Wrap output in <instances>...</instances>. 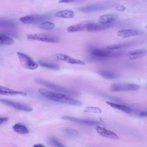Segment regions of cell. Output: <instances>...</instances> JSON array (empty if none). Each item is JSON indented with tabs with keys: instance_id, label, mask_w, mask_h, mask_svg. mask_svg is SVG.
<instances>
[{
	"instance_id": "1",
	"label": "cell",
	"mask_w": 147,
	"mask_h": 147,
	"mask_svg": "<svg viewBox=\"0 0 147 147\" xmlns=\"http://www.w3.org/2000/svg\"><path fill=\"white\" fill-rule=\"evenodd\" d=\"M38 91L41 95L46 98L57 102L78 107L82 105V103L80 101L65 94L52 92L42 88H39Z\"/></svg>"
},
{
	"instance_id": "2",
	"label": "cell",
	"mask_w": 147,
	"mask_h": 147,
	"mask_svg": "<svg viewBox=\"0 0 147 147\" xmlns=\"http://www.w3.org/2000/svg\"><path fill=\"white\" fill-rule=\"evenodd\" d=\"M34 81L37 84L45 86L56 91L72 96L78 97L81 95V93L78 92L65 88L40 78H36Z\"/></svg>"
},
{
	"instance_id": "3",
	"label": "cell",
	"mask_w": 147,
	"mask_h": 147,
	"mask_svg": "<svg viewBox=\"0 0 147 147\" xmlns=\"http://www.w3.org/2000/svg\"><path fill=\"white\" fill-rule=\"evenodd\" d=\"M27 38L30 39L53 43H59L61 40L60 38L58 36L47 33L29 34L27 35Z\"/></svg>"
},
{
	"instance_id": "4",
	"label": "cell",
	"mask_w": 147,
	"mask_h": 147,
	"mask_svg": "<svg viewBox=\"0 0 147 147\" xmlns=\"http://www.w3.org/2000/svg\"><path fill=\"white\" fill-rule=\"evenodd\" d=\"M17 54L21 64L25 68L34 70L38 68V63L28 55L20 52H17Z\"/></svg>"
},
{
	"instance_id": "5",
	"label": "cell",
	"mask_w": 147,
	"mask_h": 147,
	"mask_svg": "<svg viewBox=\"0 0 147 147\" xmlns=\"http://www.w3.org/2000/svg\"><path fill=\"white\" fill-rule=\"evenodd\" d=\"M92 54L95 56L102 57H117L123 56L124 52L122 51H114L107 49H93Z\"/></svg>"
},
{
	"instance_id": "6",
	"label": "cell",
	"mask_w": 147,
	"mask_h": 147,
	"mask_svg": "<svg viewBox=\"0 0 147 147\" xmlns=\"http://www.w3.org/2000/svg\"><path fill=\"white\" fill-rule=\"evenodd\" d=\"M47 18L48 16L46 15L34 14L20 18L19 20L24 24H32L42 22Z\"/></svg>"
},
{
	"instance_id": "7",
	"label": "cell",
	"mask_w": 147,
	"mask_h": 147,
	"mask_svg": "<svg viewBox=\"0 0 147 147\" xmlns=\"http://www.w3.org/2000/svg\"><path fill=\"white\" fill-rule=\"evenodd\" d=\"M0 101L3 104L18 110L26 112H30L32 111V109L31 107L22 103L15 102L5 99H0Z\"/></svg>"
},
{
	"instance_id": "8",
	"label": "cell",
	"mask_w": 147,
	"mask_h": 147,
	"mask_svg": "<svg viewBox=\"0 0 147 147\" xmlns=\"http://www.w3.org/2000/svg\"><path fill=\"white\" fill-rule=\"evenodd\" d=\"M52 57L56 59L65 61L72 64L84 65L86 63L81 60L75 59L67 55L60 53L53 55Z\"/></svg>"
},
{
	"instance_id": "9",
	"label": "cell",
	"mask_w": 147,
	"mask_h": 147,
	"mask_svg": "<svg viewBox=\"0 0 147 147\" xmlns=\"http://www.w3.org/2000/svg\"><path fill=\"white\" fill-rule=\"evenodd\" d=\"M61 119L68 120L78 123L87 125H100L101 123L100 121L93 120L83 119L74 118L67 115H63L61 117Z\"/></svg>"
},
{
	"instance_id": "10",
	"label": "cell",
	"mask_w": 147,
	"mask_h": 147,
	"mask_svg": "<svg viewBox=\"0 0 147 147\" xmlns=\"http://www.w3.org/2000/svg\"><path fill=\"white\" fill-rule=\"evenodd\" d=\"M112 23L104 24L100 23H89L85 24V30L88 31H101L109 28Z\"/></svg>"
},
{
	"instance_id": "11",
	"label": "cell",
	"mask_w": 147,
	"mask_h": 147,
	"mask_svg": "<svg viewBox=\"0 0 147 147\" xmlns=\"http://www.w3.org/2000/svg\"><path fill=\"white\" fill-rule=\"evenodd\" d=\"M107 7L103 5H93L79 8L78 10L84 13H91L106 9Z\"/></svg>"
},
{
	"instance_id": "12",
	"label": "cell",
	"mask_w": 147,
	"mask_h": 147,
	"mask_svg": "<svg viewBox=\"0 0 147 147\" xmlns=\"http://www.w3.org/2000/svg\"><path fill=\"white\" fill-rule=\"evenodd\" d=\"M95 129L97 133L102 136L115 140H117L119 138L116 134L111 131L99 126H97Z\"/></svg>"
},
{
	"instance_id": "13",
	"label": "cell",
	"mask_w": 147,
	"mask_h": 147,
	"mask_svg": "<svg viewBox=\"0 0 147 147\" xmlns=\"http://www.w3.org/2000/svg\"><path fill=\"white\" fill-rule=\"evenodd\" d=\"M140 33V31L137 29H125L118 31L117 35L122 38H125L139 35Z\"/></svg>"
},
{
	"instance_id": "14",
	"label": "cell",
	"mask_w": 147,
	"mask_h": 147,
	"mask_svg": "<svg viewBox=\"0 0 147 147\" xmlns=\"http://www.w3.org/2000/svg\"><path fill=\"white\" fill-rule=\"evenodd\" d=\"M0 94L6 95H20L26 96V93L22 91L14 90L0 86Z\"/></svg>"
},
{
	"instance_id": "15",
	"label": "cell",
	"mask_w": 147,
	"mask_h": 147,
	"mask_svg": "<svg viewBox=\"0 0 147 147\" xmlns=\"http://www.w3.org/2000/svg\"><path fill=\"white\" fill-rule=\"evenodd\" d=\"M98 74L102 77L108 79H114L118 78L119 75L113 72L103 69L98 70Z\"/></svg>"
},
{
	"instance_id": "16",
	"label": "cell",
	"mask_w": 147,
	"mask_h": 147,
	"mask_svg": "<svg viewBox=\"0 0 147 147\" xmlns=\"http://www.w3.org/2000/svg\"><path fill=\"white\" fill-rule=\"evenodd\" d=\"M147 53V51L145 49H138L128 52L127 55L131 59H134L142 57Z\"/></svg>"
},
{
	"instance_id": "17",
	"label": "cell",
	"mask_w": 147,
	"mask_h": 147,
	"mask_svg": "<svg viewBox=\"0 0 147 147\" xmlns=\"http://www.w3.org/2000/svg\"><path fill=\"white\" fill-rule=\"evenodd\" d=\"M116 16L113 14H107L100 16L98 18L99 23L108 24L113 23L116 20Z\"/></svg>"
},
{
	"instance_id": "18",
	"label": "cell",
	"mask_w": 147,
	"mask_h": 147,
	"mask_svg": "<svg viewBox=\"0 0 147 147\" xmlns=\"http://www.w3.org/2000/svg\"><path fill=\"white\" fill-rule=\"evenodd\" d=\"M112 92H120L129 90L128 84L115 83L111 85L109 88Z\"/></svg>"
},
{
	"instance_id": "19",
	"label": "cell",
	"mask_w": 147,
	"mask_h": 147,
	"mask_svg": "<svg viewBox=\"0 0 147 147\" xmlns=\"http://www.w3.org/2000/svg\"><path fill=\"white\" fill-rule=\"evenodd\" d=\"M134 43V42L132 41L128 42L108 45L105 46V48L107 49L113 50L130 46L133 45Z\"/></svg>"
},
{
	"instance_id": "20",
	"label": "cell",
	"mask_w": 147,
	"mask_h": 147,
	"mask_svg": "<svg viewBox=\"0 0 147 147\" xmlns=\"http://www.w3.org/2000/svg\"><path fill=\"white\" fill-rule=\"evenodd\" d=\"M12 128L14 131L19 134H26L29 132L26 126L20 123H16L12 126Z\"/></svg>"
},
{
	"instance_id": "21",
	"label": "cell",
	"mask_w": 147,
	"mask_h": 147,
	"mask_svg": "<svg viewBox=\"0 0 147 147\" xmlns=\"http://www.w3.org/2000/svg\"><path fill=\"white\" fill-rule=\"evenodd\" d=\"M55 16L61 18H71L74 17L75 13L72 10H65L57 12L55 14Z\"/></svg>"
},
{
	"instance_id": "22",
	"label": "cell",
	"mask_w": 147,
	"mask_h": 147,
	"mask_svg": "<svg viewBox=\"0 0 147 147\" xmlns=\"http://www.w3.org/2000/svg\"><path fill=\"white\" fill-rule=\"evenodd\" d=\"M38 61L40 65L43 67L55 70L60 68L59 65L56 63L45 61L42 59H39Z\"/></svg>"
},
{
	"instance_id": "23",
	"label": "cell",
	"mask_w": 147,
	"mask_h": 147,
	"mask_svg": "<svg viewBox=\"0 0 147 147\" xmlns=\"http://www.w3.org/2000/svg\"><path fill=\"white\" fill-rule=\"evenodd\" d=\"M106 103L111 107L127 113H129L131 111V109L130 108L125 105L117 104L110 102H107Z\"/></svg>"
},
{
	"instance_id": "24",
	"label": "cell",
	"mask_w": 147,
	"mask_h": 147,
	"mask_svg": "<svg viewBox=\"0 0 147 147\" xmlns=\"http://www.w3.org/2000/svg\"><path fill=\"white\" fill-rule=\"evenodd\" d=\"M0 27L3 28L14 29L17 24L14 22L9 20H2L0 21Z\"/></svg>"
},
{
	"instance_id": "25",
	"label": "cell",
	"mask_w": 147,
	"mask_h": 147,
	"mask_svg": "<svg viewBox=\"0 0 147 147\" xmlns=\"http://www.w3.org/2000/svg\"><path fill=\"white\" fill-rule=\"evenodd\" d=\"M85 24H79L70 26L67 28V31L69 32L81 31L85 30Z\"/></svg>"
},
{
	"instance_id": "26",
	"label": "cell",
	"mask_w": 147,
	"mask_h": 147,
	"mask_svg": "<svg viewBox=\"0 0 147 147\" xmlns=\"http://www.w3.org/2000/svg\"><path fill=\"white\" fill-rule=\"evenodd\" d=\"M64 133L68 136L74 138H77L79 136V133L74 129L67 127L63 130Z\"/></svg>"
},
{
	"instance_id": "27",
	"label": "cell",
	"mask_w": 147,
	"mask_h": 147,
	"mask_svg": "<svg viewBox=\"0 0 147 147\" xmlns=\"http://www.w3.org/2000/svg\"><path fill=\"white\" fill-rule=\"evenodd\" d=\"M14 43V40L9 36L0 35V44L2 45H10Z\"/></svg>"
},
{
	"instance_id": "28",
	"label": "cell",
	"mask_w": 147,
	"mask_h": 147,
	"mask_svg": "<svg viewBox=\"0 0 147 147\" xmlns=\"http://www.w3.org/2000/svg\"><path fill=\"white\" fill-rule=\"evenodd\" d=\"M55 25L53 23L46 22L40 23L38 26L40 28L50 30L53 29L55 27Z\"/></svg>"
},
{
	"instance_id": "29",
	"label": "cell",
	"mask_w": 147,
	"mask_h": 147,
	"mask_svg": "<svg viewBox=\"0 0 147 147\" xmlns=\"http://www.w3.org/2000/svg\"><path fill=\"white\" fill-rule=\"evenodd\" d=\"M98 94L102 97L115 101L119 102H122L123 101L122 99L118 97L112 96L102 93H98Z\"/></svg>"
},
{
	"instance_id": "30",
	"label": "cell",
	"mask_w": 147,
	"mask_h": 147,
	"mask_svg": "<svg viewBox=\"0 0 147 147\" xmlns=\"http://www.w3.org/2000/svg\"><path fill=\"white\" fill-rule=\"evenodd\" d=\"M86 112L100 114L102 113L101 110L99 108L95 107H86L84 110Z\"/></svg>"
},
{
	"instance_id": "31",
	"label": "cell",
	"mask_w": 147,
	"mask_h": 147,
	"mask_svg": "<svg viewBox=\"0 0 147 147\" xmlns=\"http://www.w3.org/2000/svg\"><path fill=\"white\" fill-rule=\"evenodd\" d=\"M49 139V142L55 146L59 147L64 146L63 144L59 142L56 139L53 137H50Z\"/></svg>"
},
{
	"instance_id": "32",
	"label": "cell",
	"mask_w": 147,
	"mask_h": 147,
	"mask_svg": "<svg viewBox=\"0 0 147 147\" xmlns=\"http://www.w3.org/2000/svg\"><path fill=\"white\" fill-rule=\"evenodd\" d=\"M0 35L13 37H16L17 36V34L16 33L12 31H1Z\"/></svg>"
},
{
	"instance_id": "33",
	"label": "cell",
	"mask_w": 147,
	"mask_h": 147,
	"mask_svg": "<svg viewBox=\"0 0 147 147\" xmlns=\"http://www.w3.org/2000/svg\"><path fill=\"white\" fill-rule=\"evenodd\" d=\"M113 7L115 10L119 11H124L125 7L123 5L120 4H115L113 5Z\"/></svg>"
},
{
	"instance_id": "34",
	"label": "cell",
	"mask_w": 147,
	"mask_h": 147,
	"mask_svg": "<svg viewBox=\"0 0 147 147\" xmlns=\"http://www.w3.org/2000/svg\"><path fill=\"white\" fill-rule=\"evenodd\" d=\"M129 90H136L140 88V86L138 85L134 84H128Z\"/></svg>"
},
{
	"instance_id": "35",
	"label": "cell",
	"mask_w": 147,
	"mask_h": 147,
	"mask_svg": "<svg viewBox=\"0 0 147 147\" xmlns=\"http://www.w3.org/2000/svg\"><path fill=\"white\" fill-rule=\"evenodd\" d=\"M83 0H59L58 2L59 3H67L80 1Z\"/></svg>"
},
{
	"instance_id": "36",
	"label": "cell",
	"mask_w": 147,
	"mask_h": 147,
	"mask_svg": "<svg viewBox=\"0 0 147 147\" xmlns=\"http://www.w3.org/2000/svg\"><path fill=\"white\" fill-rule=\"evenodd\" d=\"M9 119L7 117H1L0 119V125L3 124L5 122L7 121Z\"/></svg>"
},
{
	"instance_id": "37",
	"label": "cell",
	"mask_w": 147,
	"mask_h": 147,
	"mask_svg": "<svg viewBox=\"0 0 147 147\" xmlns=\"http://www.w3.org/2000/svg\"><path fill=\"white\" fill-rule=\"evenodd\" d=\"M139 115L141 117H147V112L143 111L141 112L139 114Z\"/></svg>"
},
{
	"instance_id": "38",
	"label": "cell",
	"mask_w": 147,
	"mask_h": 147,
	"mask_svg": "<svg viewBox=\"0 0 147 147\" xmlns=\"http://www.w3.org/2000/svg\"><path fill=\"white\" fill-rule=\"evenodd\" d=\"M34 147H45V146L44 145L40 144H35L33 146Z\"/></svg>"
},
{
	"instance_id": "39",
	"label": "cell",
	"mask_w": 147,
	"mask_h": 147,
	"mask_svg": "<svg viewBox=\"0 0 147 147\" xmlns=\"http://www.w3.org/2000/svg\"><path fill=\"white\" fill-rule=\"evenodd\" d=\"M145 27L147 29V25L145 26Z\"/></svg>"
},
{
	"instance_id": "40",
	"label": "cell",
	"mask_w": 147,
	"mask_h": 147,
	"mask_svg": "<svg viewBox=\"0 0 147 147\" xmlns=\"http://www.w3.org/2000/svg\"><path fill=\"white\" fill-rule=\"evenodd\" d=\"M145 0L147 2V0Z\"/></svg>"
}]
</instances>
